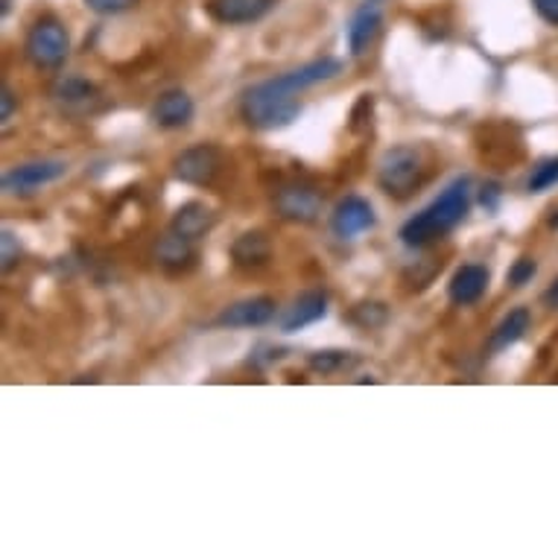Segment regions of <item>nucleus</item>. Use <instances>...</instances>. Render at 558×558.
<instances>
[{
	"label": "nucleus",
	"mask_w": 558,
	"mask_h": 558,
	"mask_svg": "<svg viewBox=\"0 0 558 558\" xmlns=\"http://www.w3.org/2000/svg\"><path fill=\"white\" fill-rule=\"evenodd\" d=\"M342 59L325 56L316 62H307L295 71L266 80V83L252 85L243 100H240V118L246 120V126L269 132V129L290 126L302 114V100L299 94L313 88V85L330 83L342 74Z\"/></svg>",
	"instance_id": "obj_1"
},
{
	"label": "nucleus",
	"mask_w": 558,
	"mask_h": 558,
	"mask_svg": "<svg viewBox=\"0 0 558 558\" xmlns=\"http://www.w3.org/2000/svg\"><path fill=\"white\" fill-rule=\"evenodd\" d=\"M468 208H471V179L462 175L453 184H448L422 214H415L412 220L403 222L398 238L403 240V246L410 248L430 246L436 240L448 238L450 231L465 220Z\"/></svg>",
	"instance_id": "obj_2"
},
{
	"label": "nucleus",
	"mask_w": 558,
	"mask_h": 558,
	"mask_svg": "<svg viewBox=\"0 0 558 558\" xmlns=\"http://www.w3.org/2000/svg\"><path fill=\"white\" fill-rule=\"evenodd\" d=\"M424 167L422 153L415 147H395L389 149L384 158H380V167H377V184L386 196L392 199H407L412 193L418 191L424 182Z\"/></svg>",
	"instance_id": "obj_3"
},
{
	"label": "nucleus",
	"mask_w": 558,
	"mask_h": 558,
	"mask_svg": "<svg viewBox=\"0 0 558 558\" xmlns=\"http://www.w3.org/2000/svg\"><path fill=\"white\" fill-rule=\"evenodd\" d=\"M68 53H71V38H68L62 21L53 15L38 19L27 36L29 62L45 71H53V68H62Z\"/></svg>",
	"instance_id": "obj_4"
},
{
	"label": "nucleus",
	"mask_w": 558,
	"mask_h": 558,
	"mask_svg": "<svg viewBox=\"0 0 558 558\" xmlns=\"http://www.w3.org/2000/svg\"><path fill=\"white\" fill-rule=\"evenodd\" d=\"M222 170V149L214 144H196V147L182 149L173 158V175L179 182L193 184V187H208L217 182Z\"/></svg>",
	"instance_id": "obj_5"
},
{
	"label": "nucleus",
	"mask_w": 558,
	"mask_h": 558,
	"mask_svg": "<svg viewBox=\"0 0 558 558\" xmlns=\"http://www.w3.org/2000/svg\"><path fill=\"white\" fill-rule=\"evenodd\" d=\"M64 173H68L64 161H59V158H41V161H27V165L7 170L3 179H0V187L10 196H29V193H38L47 184L59 182Z\"/></svg>",
	"instance_id": "obj_6"
},
{
	"label": "nucleus",
	"mask_w": 558,
	"mask_h": 558,
	"mask_svg": "<svg viewBox=\"0 0 558 558\" xmlns=\"http://www.w3.org/2000/svg\"><path fill=\"white\" fill-rule=\"evenodd\" d=\"M275 211L278 217L287 222H299V226H307V222H316L322 214V193L313 187V184L304 182H290L284 187L275 191Z\"/></svg>",
	"instance_id": "obj_7"
},
{
	"label": "nucleus",
	"mask_w": 558,
	"mask_h": 558,
	"mask_svg": "<svg viewBox=\"0 0 558 558\" xmlns=\"http://www.w3.org/2000/svg\"><path fill=\"white\" fill-rule=\"evenodd\" d=\"M275 299L269 295H255V299H243V302L229 304L226 311L214 319L217 328H229V330H240V328H264L269 322L275 319Z\"/></svg>",
	"instance_id": "obj_8"
},
{
	"label": "nucleus",
	"mask_w": 558,
	"mask_h": 558,
	"mask_svg": "<svg viewBox=\"0 0 558 558\" xmlns=\"http://www.w3.org/2000/svg\"><path fill=\"white\" fill-rule=\"evenodd\" d=\"M275 3L278 0H208L205 12L222 27H243V24L266 19L275 10Z\"/></svg>",
	"instance_id": "obj_9"
},
{
	"label": "nucleus",
	"mask_w": 558,
	"mask_h": 558,
	"mask_svg": "<svg viewBox=\"0 0 558 558\" xmlns=\"http://www.w3.org/2000/svg\"><path fill=\"white\" fill-rule=\"evenodd\" d=\"M368 229H375V208L363 196H345L330 214V231L339 240H354Z\"/></svg>",
	"instance_id": "obj_10"
},
{
	"label": "nucleus",
	"mask_w": 558,
	"mask_h": 558,
	"mask_svg": "<svg viewBox=\"0 0 558 558\" xmlns=\"http://www.w3.org/2000/svg\"><path fill=\"white\" fill-rule=\"evenodd\" d=\"M384 27V12H380V0H366L360 3V10L348 21V50L354 59L368 53V47L375 45L377 33Z\"/></svg>",
	"instance_id": "obj_11"
},
{
	"label": "nucleus",
	"mask_w": 558,
	"mask_h": 558,
	"mask_svg": "<svg viewBox=\"0 0 558 558\" xmlns=\"http://www.w3.org/2000/svg\"><path fill=\"white\" fill-rule=\"evenodd\" d=\"M485 290H488V269L483 264L459 266L448 284L450 302L457 304V307H471V304H476L485 295Z\"/></svg>",
	"instance_id": "obj_12"
},
{
	"label": "nucleus",
	"mask_w": 558,
	"mask_h": 558,
	"mask_svg": "<svg viewBox=\"0 0 558 558\" xmlns=\"http://www.w3.org/2000/svg\"><path fill=\"white\" fill-rule=\"evenodd\" d=\"M153 255H156L158 266H165L167 272H184L196 260V240L184 238V234L170 229L158 238Z\"/></svg>",
	"instance_id": "obj_13"
},
{
	"label": "nucleus",
	"mask_w": 558,
	"mask_h": 558,
	"mask_svg": "<svg viewBox=\"0 0 558 558\" xmlns=\"http://www.w3.org/2000/svg\"><path fill=\"white\" fill-rule=\"evenodd\" d=\"M196 114V106H193V97L182 88H170L156 100L153 106V120L156 126L161 129H182L187 126Z\"/></svg>",
	"instance_id": "obj_14"
},
{
	"label": "nucleus",
	"mask_w": 558,
	"mask_h": 558,
	"mask_svg": "<svg viewBox=\"0 0 558 558\" xmlns=\"http://www.w3.org/2000/svg\"><path fill=\"white\" fill-rule=\"evenodd\" d=\"M325 313H328V295L322 293V290H307L293 302V307L284 313V319H281V330L284 333H299L307 325H316L319 319H325Z\"/></svg>",
	"instance_id": "obj_15"
},
{
	"label": "nucleus",
	"mask_w": 558,
	"mask_h": 558,
	"mask_svg": "<svg viewBox=\"0 0 558 558\" xmlns=\"http://www.w3.org/2000/svg\"><path fill=\"white\" fill-rule=\"evenodd\" d=\"M231 260L238 269H264L272 260V243L264 231H243L231 243Z\"/></svg>",
	"instance_id": "obj_16"
},
{
	"label": "nucleus",
	"mask_w": 558,
	"mask_h": 558,
	"mask_svg": "<svg viewBox=\"0 0 558 558\" xmlns=\"http://www.w3.org/2000/svg\"><path fill=\"white\" fill-rule=\"evenodd\" d=\"M53 100L68 111H88L94 102L100 100V88L83 76H62L53 85Z\"/></svg>",
	"instance_id": "obj_17"
},
{
	"label": "nucleus",
	"mask_w": 558,
	"mask_h": 558,
	"mask_svg": "<svg viewBox=\"0 0 558 558\" xmlns=\"http://www.w3.org/2000/svg\"><path fill=\"white\" fill-rule=\"evenodd\" d=\"M532 328V313L526 307H514L500 319L495 330H492V337H488V351L492 354H500V351H509L512 345H518L523 337H526V330Z\"/></svg>",
	"instance_id": "obj_18"
},
{
	"label": "nucleus",
	"mask_w": 558,
	"mask_h": 558,
	"mask_svg": "<svg viewBox=\"0 0 558 558\" xmlns=\"http://www.w3.org/2000/svg\"><path fill=\"white\" fill-rule=\"evenodd\" d=\"M214 222H217V217H214V211L205 205V202H184L182 208L173 214L170 229L184 234V238L199 240L214 229Z\"/></svg>",
	"instance_id": "obj_19"
},
{
	"label": "nucleus",
	"mask_w": 558,
	"mask_h": 558,
	"mask_svg": "<svg viewBox=\"0 0 558 558\" xmlns=\"http://www.w3.org/2000/svg\"><path fill=\"white\" fill-rule=\"evenodd\" d=\"M357 363L360 357L351 354V351H316V354L307 357V366L316 375H342V372H351Z\"/></svg>",
	"instance_id": "obj_20"
},
{
	"label": "nucleus",
	"mask_w": 558,
	"mask_h": 558,
	"mask_svg": "<svg viewBox=\"0 0 558 558\" xmlns=\"http://www.w3.org/2000/svg\"><path fill=\"white\" fill-rule=\"evenodd\" d=\"M351 325H357L363 330H372V328H380L386 319H389V311H386V304L380 302H363V304H354L345 316Z\"/></svg>",
	"instance_id": "obj_21"
},
{
	"label": "nucleus",
	"mask_w": 558,
	"mask_h": 558,
	"mask_svg": "<svg viewBox=\"0 0 558 558\" xmlns=\"http://www.w3.org/2000/svg\"><path fill=\"white\" fill-rule=\"evenodd\" d=\"M558 184V156L541 158L538 165L532 167L530 179H526V191L530 193H547Z\"/></svg>",
	"instance_id": "obj_22"
},
{
	"label": "nucleus",
	"mask_w": 558,
	"mask_h": 558,
	"mask_svg": "<svg viewBox=\"0 0 558 558\" xmlns=\"http://www.w3.org/2000/svg\"><path fill=\"white\" fill-rule=\"evenodd\" d=\"M538 272V264H535V257H518L509 269V284L512 287H526L532 284V278Z\"/></svg>",
	"instance_id": "obj_23"
},
{
	"label": "nucleus",
	"mask_w": 558,
	"mask_h": 558,
	"mask_svg": "<svg viewBox=\"0 0 558 558\" xmlns=\"http://www.w3.org/2000/svg\"><path fill=\"white\" fill-rule=\"evenodd\" d=\"M83 3L97 15H123L135 10L141 0H83Z\"/></svg>",
	"instance_id": "obj_24"
},
{
	"label": "nucleus",
	"mask_w": 558,
	"mask_h": 558,
	"mask_svg": "<svg viewBox=\"0 0 558 558\" xmlns=\"http://www.w3.org/2000/svg\"><path fill=\"white\" fill-rule=\"evenodd\" d=\"M0 243H3V252H0V260H3V264L0 266H3V272H12V269L21 264V255H24L19 246V238L7 229L3 231V238H0Z\"/></svg>",
	"instance_id": "obj_25"
},
{
	"label": "nucleus",
	"mask_w": 558,
	"mask_h": 558,
	"mask_svg": "<svg viewBox=\"0 0 558 558\" xmlns=\"http://www.w3.org/2000/svg\"><path fill=\"white\" fill-rule=\"evenodd\" d=\"M0 102H3V106H0V123L7 126L12 120V114H15V102H19V97H15V92H12L10 85L0 88Z\"/></svg>",
	"instance_id": "obj_26"
},
{
	"label": "nucleus",
	"mask_w": 558,
	"mask_h": 558,
	"mask_svg": "<svg viewBox=\"0 0 558 558\" xmlns=\"http://www.w3.org/2000/svg\"><path fill=\"white\" fill-rule=\"evenodd\" d=\"M532 7L549 27H558V0H532Z\"/></svg>",
	"instance_id": "obj_27"
},
{
	"label": "nucleus",
	"mask_w": 558,
	"mask_h": 558,
	"mask_svg": "<svg viewBox=\"0 0 558 558\" xmlns=\"http://www.w3.org/2000/svg\"><path fill=\"white\" fill-rule=\"evenodd\" d=\"M500 196H504V193H500V184L492 182L483 187V193H480V202H483L488 211H497V202H500Z\"/></svg>",
	"instance_id": "obj_28"
},
{
	"label": "nucleus",
	"mask_w": 558,
	"mask_h": 558,
	"mask_svg": "<svg viewBox=\"0 0 558 558\" xmlns=\"http://www.w3.org/2000/svg\"><path fill=\"white\" fill-rule=\"evenodd\" d=\"M541 302H544V307H547V311H558V278L547 287V290H544Z\"/></svg>",
	"instance_id": "obj_29"
},
{
	"label": "nucleus",
	"mask_w": 558,
	"mask_h": 558,
	"mask_svg": "<svg viewBox=\"0 0 558 558\" xmlns=\"http://www.w3.org/2000/svg\"><path fill=\"white\" fill-rule=\"evenodd\" d=\"M549 229H558V211H553V217H549Z\"/></svg>",
	"instance_id": "obj_30"
}]
</instances>
